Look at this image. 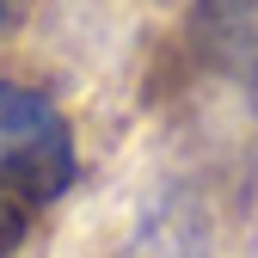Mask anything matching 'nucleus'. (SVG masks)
<instances>
[{"mask_svg":"<svg viewBox=\"0 0 258 258\" xmlns=\"http://www.w3.org/2000/svg\"><path fill=\"white\" fill-rule=\"evenodd\" d=\"M74 184V136L31 86L0 80V252L19 240L25 209L55 203Z\"/></svg>","mask_w":258,"mask_h":258,"instance_id":"1","label":"nucleus"},{"mask_svg":"<svg viewBox=\"0 0 258 258\" xmlns=\"http://www.w3.org/2000/svg\"><path fill=\"white\" fill-rule=\"evenodd\" d=\"M190 43L215 74L258 86V0H197Z\"/></svg>","mask_w":258,"mask_h":258,"instance_id":"2","label":"nucleus"},{"mask_svg":"<svg viewBox=\"0 0 258 258\" xmlns=\"http://www.w3.org/2000/svg\"><path fill=\"white\" fill-rule=\"evenodd\" d=\"M117 258H209V215H203V203H190V197L154 203L129 228Z\"/></svg>","mask_w":258,"mask_h":258,"instance_id":"3","label":"nucleus"},{"mask_svg":"<svg viewBox=\"0 0 258 258\" xmlns=\"http://www.w3.org/2000/svg\"><path fill=\"white\" fill-rule=\"evenodd\" d=\"M0 25H7V0H0Z\"/></svg>","mask_w":258,"mask_h":258,"instance_id":"4","label":"nucleus"}]
</instances>
